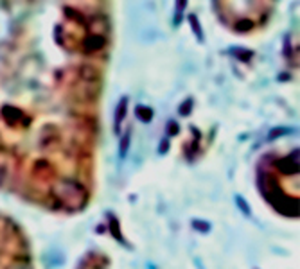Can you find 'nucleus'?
I'll return each instance as SVG.
<instances>
[{
  "label": "nucleus",
  "instance_id": "12",
  "mask_svg": "<svg viewBox=\"0 0 300 269\" xmlns=\"http://www.w3.org/2000/svg\"><path fill=\"white\" fill-rule=\"evenodd\" d=\"M284 131H286V129H282V128H280V129H273V131H271V135L268 137V140H273V138L280 137V135H286Z\"/></svg>",
  "mask_w": 300,
  "mask_h": 269
},
{
  "label": "nucleus",
  "instance_id": "14",
  "mask_svg": "<svg viewBox=\"0 0 300 269\" xmlns=\"http://www.w3.org/2000/svg\"><path fill=\"white\" fill-rule=\"evenodd\" d=\"M4 176H6V169H4V167H0V183H2Z\"/></svg>",
  "mask_w": 300,
  "mask_h": 269
},
{
  "label": "nucleus",
  "instance_id": "13",
  "mask_svg": "<svg viewBox=\"0 0 300 269\" xmlns=\"http://www.w3.org/2000/svg\"><path fill=\"white\" fill-rule=\"evenodd\" d=\"M169 151V142L168 140H162L160 142V149H159V153L160 154H164V153H168Z\"/></svg>",
  "mask_w": 300,
  "mask_h": 269
},
{
  "label": "nucleus",
  "instance_id": "8",
  "mask_svg": "<svg viewBox=\"0 0 300 269\" xmlns=\"http://www.w3.org/2000/svg\"><path fill=\"white\" fill-rule=\"evenodd\" d=\"M193 228H196L198 231H202V233H207V231H210V224L205 221H193Z\"/></svg>",
  "mask_w": 300,
  "mask_h": 269
},
{
  "label": "nucleus",
  "instance_id": "4",
  "mask_svg": "<svg viewBox=\"0 0 300 269\" xmlns=\"http://www.w3.org/2000/svg\"><path fill=\"white\" fill-rule=\"evenodd\" d=\"M187 18H189V24H191V27H193V31H194V35H196L198 42L203 43V42H205V38H203V29H202V26H200V20H198V17H196V15H189Z\"/></svg>",
  "mask_w": 300,
  "mask_h": 269
},
{
  "label": "nucleus",
  "instance_id": "5",
  "mask_svg": "<svg viewBox=\"0 0 300 269\" xmlns=\"http://www.w3.org/2000/svg\"><path fill=\"white\" fill-rule=\"evenodd\" d=\"M110 231H112V235L117 240L124 242V240H122V233H120V228H119V221H117L113 215H110Z\"/></svg>",
  "mask_w": 300,
  "mask_h": 269
},
{
  "label": "nucleus",
  "instance_id": "2",
  "mask_svg": "<svg viewBox=\"0 0 300 269\" xmlns=\"http://www.w3.org/2000/svg\"><path fill=\"white\" fill-rule=\"evenodd\" d=\"M129 144H131V128H128L122 133V137H120V142H119V156L122 160H124L126 154H128Z\"/></svg>",
  "mask_w": 300,
  "mask_h": 269
},
{
  "label": "nucleus",
  "instance_id": "6",
  "mask_svg": "<svg viewBox=\"0 0 300 269\" xmlns=\"http://www.w3.org/2000/svg\"><path fill=\"white\" fill-rule=\"evenodd\" d=\"M236 203H237V208L243 212V215H246V217H250V215H252V210H250L248 203L244 201L243 196H236Z\"/></svg>",
  "mask_w": 300,
  "mask_h": 269
},
{
  "label": "nucleus",
  "instance_id": "11",
  "mask_svg": "<svg viewBox=\"0 0 300 269\" xmlns=\"http://www.w3.org/2000/svg\"><path fill=\"white\" fill-rule=\"evenodd\" d=\"M232 54H237L241 58V61H248L252 58V52L250 51H241V49H236V51H232Z\"/></svg>",
  "mask_w": 300,
  "mask_h": 269
},
{
  "label": "nucleus",
  "instance_id": "3",
  "mask_svg": "<svg viewBox=\"0 0 300 269\" xmlns=\"http://www.w3.org/2000/svg\"><path fill=\"white\" fill-rule=\"evenodd\" d=\"M135 115H137V119L140 120V122H151L153 120V110L147 106H142V104H138L137 108H135Z\"/></svg>",
  "mask_w": 300,
  "mask_h": 269
},
{
  "label": "nucleus",
  "instance_id": "10",
  "mask_svg": "<svg viewBox=\"0 0 300 269\" xmlns=\"http://www.w3.org/2000/svg\"><path fill=\"white\" fill-rule=\"evenodd\" d=\"M178 131H180V126H178V122H176V120H169V122H168V135H169V137H176V135H178Z\"/></svg>",
  "mask_w": 300,
  "mask_h": 269
},
{
  "label": "nucleus",
  "instance_id": "7",
  "mask_svg": "<svg viewBox=\"0 0 300 269\" xmlns=\"http://www.w3.org/2000/svg\"><path fill=\"white\" fill-rule=\"evenodd\" d=\"M187 8V0H176V17H175V24L178 26L182 22V13Z\"/></svg>",
  "mask_w": 300,
  "mask_h": 269
},
{
  "label": "nucleus",
  "instance_id": "1",
  "mask_svg": "<svg viewBox=\"0 0 300 269\" xmlns=\"http://www.w3.org/2000/svg\"><path fill=\"white\" fill-rule=\"evenodd\" d=\"M128 95H124V97L120 99L119 104H117L115 108V113H113V131L117 133V135H120V122L124 120L126 117V111H128Z\"/></svg>",
  "mask_w": 300,
  "mask_h": 269
},
{
  "label": "nucleus",
  "instance_id": "9",
  "mask_svg": "<svg viewBox=\"0 0 300 269\" xmlns=\"http://www.w3.org/2000/svg\"><path fill=\"white\" fill-rule=\"evenodd\" d=\"M191 110H193V99H187V101L180 106V110L178 111H180L182 117H187L189 113H191Z\"/></svg>",
  "mask_w": 300,
  "mask_h": 269
}]
</instances>
